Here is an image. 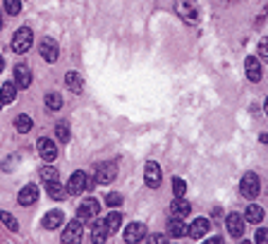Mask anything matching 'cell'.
Masks as SVG:
<instances>
[{
	"instance_id": "1",
	"label": "cell",
	"mask_w": 268,
	"mask_h": 244,
	"mask_svg": "<svg viewBox=\"0 0 268 244\" xmlns=\"http://www.w3.org/2000/svg\"><path fill=\"white\" fill-rule=\"evenodd\" d=\"M239 191H242L244 199H256L259 191H261V180H259V175H256V172H247V175L242 177V182H239Z\"/></svg>"
},
{
	"instance_id": "2",
	"label": "cell",
	"mask_w": 268,
	"mask_h": 244,
	"mask_svg": "<svg viewBox=\"0 0 268 244\" xmlns=\"http://www.w3.org/2000/svg\"><path fill=\"white\" fill-rule=\"evenodd\" d=\"M175 7H178V15L187 24H194L199 19V5H197V0H178Z\"/></svg>"
},
{
	"instance_id": "3",
	"label": "cell",
	"mask_w": 268,
	"mask_h": 244,
	"mask_svg": "<svg viewBox=\"0 0 268 244\" xmlns=\"http://www.w3.org/2000/svg\"><path fill=\"white\" fill-rule=\"evenodd\" d=\"M34 43V34H31L29 27H22L15 36H12V51L15 53H27Z\"/></svg>"
},
{
	"instance_id": "4",
	"label": "cell",
	"mask_w": 268,
	"mask_h": 244,
	"mask_svg": "<svg viewBox=\"0 0 268 244\" xmlns=\"http://www.w3.org/2000/svg\"><path fill=\"white\" fill-rule=\"evenodd\" d=\"M115 177H118L115 163H101V165L96 168V182H98V185H110Z\"/></svg>"
},
{
	"instance_id": "5",
	"label": "cell",
	"mask_w": 268,
	"mask_h": 244,
	"mask_svg": "<svg viewBox=\"0 0 268 244\" xmlns=\"http://www.w3.org/2000/svg\"><path fill=\"white\" fill-rule=\"evenodd\" d=\"M225 227H228L230 237H242L244 235V227H247V220H244V216H239V213H230V216L225 218Z\"/></svg>"
},
{
	"instance_id": "6",
	"label": "cell",
	"mask_w": 268,
	"mask_h": 244,
	"mask_svg": "<svg viewBox=\"0 0 268 244\" xmlns=\"http://www.w3.org/2000/svg\"><path fill=\"white\" fill-rule=\"evenodd\" d=\"M38 156L43 158V161L53 163L55 158H58V144L53 141V139H38Z\"/></svg>"
},
{
	"instance_id": "7",
	"label": "cell",
	"mask_w": 268,
	"mask_h": 244,
	"mask_svg": "<svg viewBox=\"0 0 268 244\" xmlns=\"http://www.w3.org/2000/svg\"><path fill=\"white\" fill-rule=\"evenodd\" d=\"M65 189H67V194H72V196H79L82 191H87V175L82 170L72 172V177H70V182H67Z\"/></svg>"
},
{
	"instance_id": "8",
	"label": "cell",
	"mask_w": 268,
	"mask_h": 244,
	"mask_svg": "<svg viewBox=\"0 0 268 244\" xmlns=\"http://www.w3.org/2000/svg\"><path fill=\"white\" fill-rule=\"evenodd\" d=\"M161 177H163V172H161V165L156 161H149L146 163V168H144V182L149 185L151 189H156L158 185H161Z\"/></svg>"
},
{
	"instance_id": "9",
	"label": "cell",
	"mask_w": 268,
	"mask_h": 244,
	"mask_svg": "<svg viewBox=\"0 0 268 244\" xmlns=\"http://www.w3.org/2000/svg\"><path fill=\"white\" fill-rule=\"evenodd\" d=\"M38 53H41V57L46 60V62H55L58 60V43L53 41V38H41V43H38Z\"/></svg>"
},
{
	"instance_id": "10",
	"label": "cell",
	"mask_w": 268,
	"mask_h": 244,
	"mask_svg": "<svg viewBox=\"0 0 268 244\" xmlns=\"http://www.w3.org/2000/svg\"><path fill=\"white\" fill-rule=\"evenodd\" d=\"M98 211H101V204H98L96 199H84V201L79 204V213H77V216L82 218V220H96Z\"/></svg>"
},
{
	"instance_id": "11",
	"label": "cell",
	"mask_w": 268,
	"mask_h": 244,
	"mask_svg": "<svg viewBox=\"0 0 268 244\" xmlns=\"http://www.w3.org/2000/svg\"><path fill=\"white\" fill-rule=\"evenodd\" d=\"M209 230H211L209 220H206V218H197V220H192V225L187 227V237H192V240H201Z\"/></svg>"
},
{
	"instance_id": "12",
	"label": "cell",
	"mask_w": 268,
	"mask_h": 244,
	"mask_svg": "<svg viewBox=\"0 0 268 244\" xmlns=\"http://www.w3.org/2000/svg\"><path fill=\"white\" fill-rule=\"evenodd\" d=\"M82 232H84L82 218H74V220L65 227V232H62V242H77V240L82 237Z\"/></svg>"
},
{
	"instance_id": "13",
	"label": "cell",
	"mask_w": 268,
	"mask_h": 244,
	"mask_svg": "<svg viewBox=\"0 0 268 244\" xmlns=\"http://www.w3.org/2000/svg\"><path fill=\"white\" fill-rule=\"evenodd\" d=\"M244 72H247V79L249 81H261V62H259V57L249 55L244 60Z\"/></svg>"
},
{
	"instance_id": "14",
	"label": "cell",
	"mask_w": 268,
	"mask_h": 244,
	"mask_svg": "<svg viewBox=\"0 0 268 244\" xmlns=\"http://www.w3.org/2000/svg\"><path fill=\"white\" fill-rule=\"evenodd\" d=\"M146 237V225L144 223H132L127 230H125V240L127 242H142Z\"/></svg>"
},
{
	"instance_id": "15",
	"label": "cell",
	"mask_w": 268,
	"mask_h": 244,
	"mask_svg": "<svg viewBox=\"0 0 268 244\" xmlns=\"http://www.w3.org/2000/svg\"><path fill=\"white\" fill-rule=\"evenodd\" d=\"M17 201H19V206H34L38 201V187L36 185H27L24 189L19 191Z\"/></svg>"
},
{
	"instance_id": "16",
	"label": "cell",
	"mask_w": 268,
	"mask_h": 244,
	"mask_svg": "<svg viewBox=\"0 0 268 244\" xmlns=\"http://www.w3.org/2000/svg\"><path fill=\"white\" fill-rule=\"evenodd\" d=\"M15 84H17V89H27L31 84V70L27 65H17L15 67Z\"/></svg>"
},
{
	"instance_id": "17",
	"label": "cell",
	"mask_w": 268,
	"mask_h": 244,
	"mask_svg": "<svg viewBox=\"0 0 268 244\" xmlns=\"http://www.w3.org/2000/svg\"><path fill=\"white\" fill-rule=\"evenodd\" d=\"M62 223H65V216H62V211H58V208L55 211H48L43 216V227L46 230H58Z\"/></svg>"
},
{
	"instance_id": "18",
	"label": "cell",
	"mask_w": 268,
	"mask_h": 244,
	"mask_svg": "<svg viewBox=\"0 0 268 244\" xmlns=\"http://www.w3.org/2000/svg\"><path fill=\"white\" fill-rule=\"evenodd\" d=\"M189 211H192V204H187L182 196H178V199L173 201V206H170V216L173 218H187Z\"/></svg>"
},
{
	"instance_id": "19",
	"label": "cell",
	"mask_w": 268,
	"mask_h": 244,
	"mask_svg": "<svg viewBox=\"0 0 268 244\" xmlns=\"http://www.w3.org/2000/svg\"><path fill=\"white\" fill-rule=\"evenodd\" d=\"M91 237H93V242H106V237H110L106 220H98V216H96V223H93V232H91Z\"/></svg>"
},
{
	"instance_id": "20",
	"label": "cell",
	"mask_w": 268,
	"mask_h": 244,
	"mask_svg": "<svg viewBox=\"0 0 268 244\" xmlns=\"http://www.w3.org/2000/svg\"><path fill=\"white\" fill-rule=\"evenodd\" d=\"M65 84H67L70 91H74V94H79V91L84 89V79H82L77 72H67V75H65Z\"/></svg>"
},
{
	"instance_id": "21",
	"label": "cell",
	"mask_w": 268,
	"mask_h": 244,
	"mask_svg": "<svg viewBox=\"0 0 268 244\" xmlns=\"http://www.w3.org/2000/svg\"><path fill=\"white\" fill-rule=\"evenodd\" d=\"M0 91H2V101H5V106H7V103H12L15 96H17V84H15V81H5V84H0Z\"/></svg>"
},
{
	"instance_id": "22",
	"label": "cell",
	"mask_w": 268,
	"mask_h": 244,
	"mask_svg": "<svg viewBox=\"0 0 268 244\" xmlns=\"http://www.w3.org/2000/svg\"><path fill=\"white\" fill-rule=\"evenodd\" d=\"M244 220H247V223H261V220H264V211H261V206L249 204V206H247V213H244Z\"/></svg>"
},
{
	"instance_id": "23",
	"label": "cell",
	"mask_w": 268,
	"mask_h": 244,
	"mask_svg": "<svg viewBox=\"0 0 268 244\" xmlns=\"http://www.w3.org/2000/svg\"><path fill=\"white\" fill-rule=\"evenodd\" d=\"M168 232H170V237H184L187 235V225L182 223V218H173Z\"/></svg>"
},
{
	"instance_id": "24",
	"label": "cell",
	"mask_w": 268,
	"mask_h": 244,
	"mask_svg": "<svg viewBox=\"0 0 268 244\" xmlns=\"http://www.w3.org/2000/svg\"><path fill=\"white\" fill-rule=\"evenodd\" d=\"M46 185H48V194H51V196H53V199H65V196H67V189H65V187H62V185H60V180H53V182H46Z\"/></svg>"
},
{
	"instance_id": "25",
	"label": "cell",
	"mask_w": 268,
	"mask_h": 244,
	"mask_svg": "<svg viewBox=\"0 0 268 244\" xmlns=\"http://www.w3.org/2000/svg\"><path fill=\"white\" fill-rule=\"evenodd\" d=\"M15 127H17V132L27 134L31 130V117L29 115H17V117H15Z\"/></svg>"
},
{
	"instance_id": "26",
	"label": "cell",
	"mask_w": 268,
	"mask_h": 244,
	"mask_svg": "<svg viewBox=\"0 0 268 244\" xmlns=\"http://www.w3.org/2000/svg\"><path fill=\"white\" fill-rule=\"evenodd\" d=\"M120 223H122V216H120V213H110V216L106 218V225H108V232H110V235H115L120 230Z\"/></svg>"
},
{
	"instance_id": "27",
	"label": "cell",
	"mask_w": 268,
	"mask_h": 244,
	"mask_svg": "<svg viewBox=\"0 0 268 244\" xmlns=\"http://www.w3.org/2000/svg\"><path fill=\"white\" fill-rule=\"evenodd\" d=\"M41 180H43V182H53V180H58V168H55V165H46V168H41Z\"/></svg>"
},
{
	"instance_id": "28",
	"label": "cell",
	"mask_w": 268,
	"mask_h": 244,
	"mask_svg": "<svg viewBox=\"0 0 268 244\" xmlns=\"http://www.w3.org/2000/svg\"><path fill=\"white\" fill-rule=\"evenodd\" d=\"M0 223H5V227L10 230V232H17L19 230V225H17V220L10 216L7 211H0Z\"/></svg>"
},
{
	"instance_id": "29",
	"label": "cell",
	"mask_w": 268,
	"mask_h": 244,
	"mask_svg": "<svg viewBox=\"0 0 268 244\" xmlns=\"http://www.w3.org/2000/svg\"><path fill=\"white\" fill-rule=\"evenodd\" d=\"M60 106H62V96L60 94H48L46 96V108L48 110H60Z\"/></svg>"
},
{
	"instance_id": "30",
	"label": "cell",
	"mask_w": 268,
	"mask_h": 244,
	"mask_svg": "<svg viewBox=\"0 0 268 244\" xmlns=\"http://www.w3.org/2000/svg\"><path fill=\"white\" fill-rule=\"evenodd\" d=\"M55 136H58L60 144L70 141V127H67V122H60L58 127H55Z\"/></svg>"
},
{
	"instance_id": "31",
	"label": "cell",
	"mask_w": 268,
	"mask_h": 244,
	"mask_svg": "<svg viewBox=\"0 0 268 244\" xmlns=\"http://www.w3.org/2000/svg\"><path fill=\"white\" fill-rule=\"evenodd\" d=\"M5 12L7 15H19L22 12V0H5Z\"/></svg>"
},
{
	"instance_id": "32",
	"label": "cell",
	"mask_w": 268,
	"mask_h": 244,
	"mask_svg": "<svg viewBox=\"0 0 268 244\" xmlns=\"http://www.w3.org/2000/svg\"><path fill=\"white\" fill-rule=\"evenodd\" d=\"M106 204H108V206H113V208L122 206V194H118V191H110V194L106 196Z\"/></svg>"
},
{
	"instance_id": "33",
	"label": "cell",
	"mask_w": 268,
	"mask_h": 244,
	"mask_svg": "<svg viewBox=\"0 0 268 244\" xmlns=\"http://www.w3.org/2000/svg\"><path fill=\"white\" fill-rule=\"evenodd\" d=\"M173 191H175V196H184V194H187V185H184V180L175 177V180H173Z\"/></svg>"
},
{
	"instance_id": "34",
	"label": "cell",
	"mask_w": 268,
	"mask_h": 244,
	"mask_svg": "<svg viewBox=\"0 0 268 244\" xmlns=\"http://www.w3.org/2000/svg\"><path fill=\"white\" fill-rule=\"evenodd\" d=\"M259 55H261L264 62H268V36H264V38L259 41Z\"/></svg>"
},
{
	"instance_id": "35",
	"label": "cell",
	"mask_w": 268,
	"mask_h": 244,
	"mask_svg": "<svg viewBox=\"0 0 268 244\" xmlns=\"http://www.w3.org/2000/svg\"><path fill=\"white\" fill-rule=\"evenodd\" d=\"M256 242H259V244H268V230H266V227H259V232H256Z\"/></svg>"
},
{
	"instance_id": "36",
	"label": "cell",
	"mask_w": 268,
	"mask_h": 244,
	"mask_svg": "<svg viewBox=\"0 0 268 244\" xmlns=\"http://www.w3.org/2000/svg\"><path fill=\"white\" fill-rule=\"evenodd\" d=\"M168 237L165 235H151V242H165Z\"/></svg>"
},
{
	"instance_id": "37",
	"label": "cell",
	"mask_w": 268,
	"mask_h": 244,
	"mask_svg": "<svg viewBox=\"0 0 268 244\" xmlns=\"http://www.w3.org/2000/svg\"><path fill=\"white\" fill-rule=\"evenodd\" d=\"M2 67H5V60H2V55H0V72H2Z\"/></svg>"
},
{
	"instance_id": "38",
	"label": "cell",
	"mask_w": 268,
	"mask_h": 244,
	"mask_svg": "<svg viewBox=\"0 0 268 244\" xmlns=\"http://www.w3.org/2000/svg\"><path fill=\"white\" fill-rule=\"evenodd\" d=\"M264 113L268 115V98H266V103H264Z\"/></svg>"
},
{
	"instance_id": "39",
	"label": "cell",
	"mask_w": 268,
	"mask_h": 244,
	"mask_svg": "<svg viewBox=\"0 0 268 244\" xmlns=\"http://www.w3.org/2000/svg\"><path fill=\"white\" fill-rule=\"evenodd\" d=\"M2 106H5V101H2V91H0V108H2Z\"/></svg>"
},
{
	"instance_id": "40",
	"label": "cell",
	"mask_w": 268,
	"mask_h": 244,
	"mask_svg": "<svg viewBox=\"0 0 268 244\" xmlns=\"http://www.w3.org/2000/svg\"><path fill=\"white\" fill-rule=\"evenodd\" d=\"M0 27H2V22H0Z\"/></svg>"
}]
</instances>
